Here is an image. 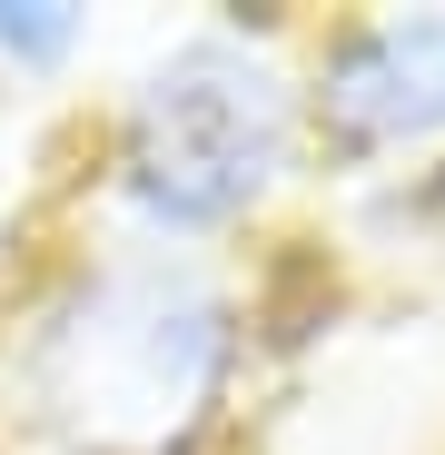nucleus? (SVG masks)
<instances>
[{
	"instance_id": "1",
	"label": "nucleus",
	"mask_w": 445,
	"mask_h": 455,
	"mask_svg": "<svg viewBox=\"0 0 445 455\" xmlns=\"http://www.w3.org/2000/svg\"><path fill=\"white\" fill-rule=\"evenodd\" d=\"M238 356V317L188 258H109L40 337V406L99 455H179Z\"/></svg>"
},
{
	"instance_id": "4",
	"label": "nucleus",
	"mask_w": 445,
	"mask_h": 455,
	"mask_svg": "<svg viewBox=\"0 0 445 455\" xmlns=\"http://www.w3.org/2000/svg\"><path fill=\"white\" fill-rule=\"evenodd\" d=\"M80 50V11H60V0H0V60L11 69H60Z\"/></svg>"
},
{
	"instance_id": "2",
	"label": "nucleus",
	"mask_w": 445,
	"mask_h": 455,
	"mask_svg": "<svg viewBox=\"0 0 445 455\" xmlns=\"http://www.w3.org/2000/svg\"><path fill=\"white\" fill-rule=\"evenodd\" d=\"M287 148H297L287 69L248 50L238 30H198L139 80L119 119V198L169 238H198V228L248 218L277 188Z\"/></svg>"
},
{
	"instance_id": "3",
	"label": "nucleus",
	"mask_w": 445,
	"mask_h": 455,
	"mask_svg": "<svg viewBox=\"0 0 445 455\" xmlns=\"http://www.w3.org/2000/svg\"><path fill=\"white\" fill-rule=\"evenodd\" d=\"M307 109H317V129L337 148L435 139L445 129V11H396V20L337 30L327 60H317Z\"/></svg>"
}]
</instances>
